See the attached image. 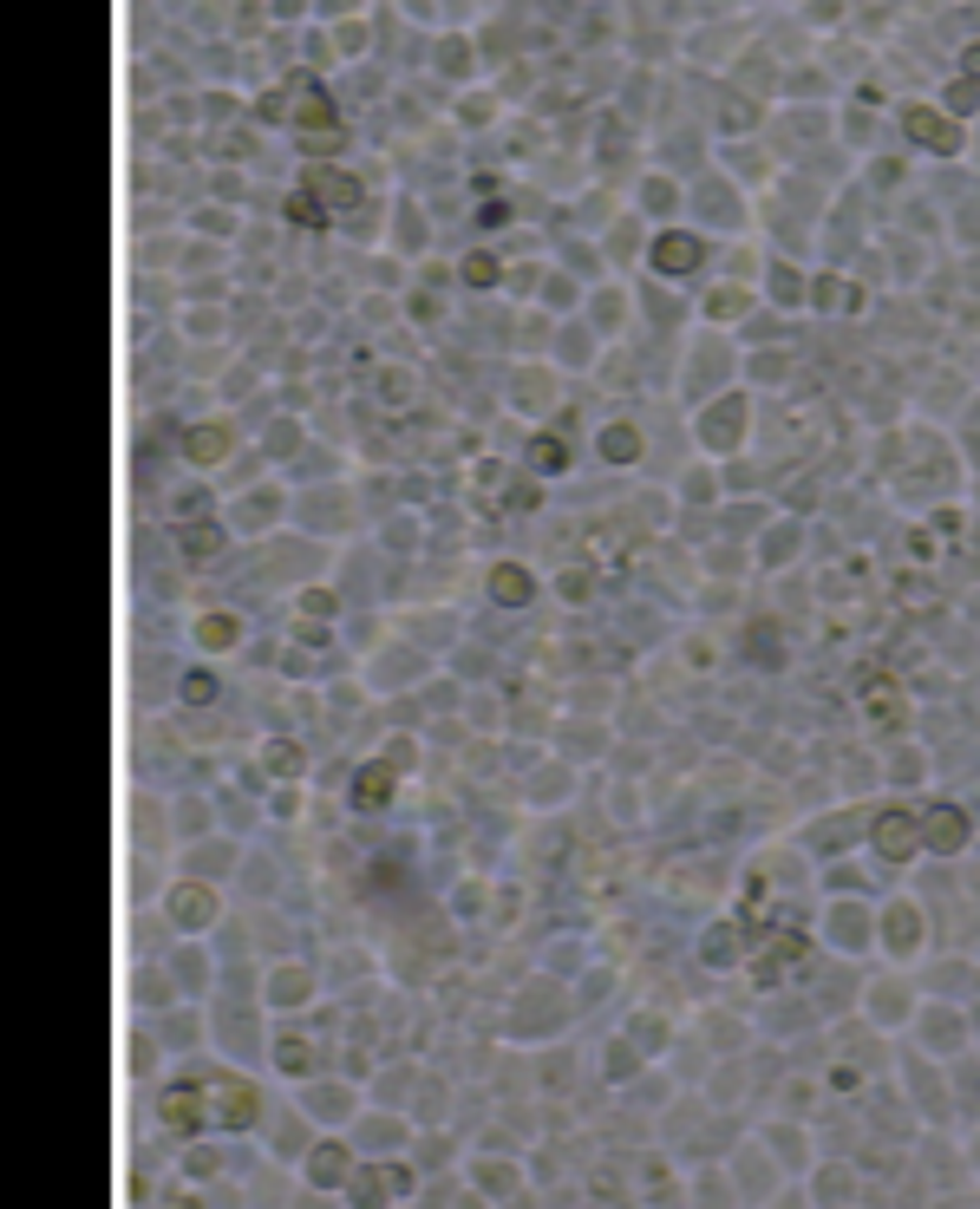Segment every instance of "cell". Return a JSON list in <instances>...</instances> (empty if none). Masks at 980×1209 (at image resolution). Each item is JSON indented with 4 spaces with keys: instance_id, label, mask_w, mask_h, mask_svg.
Returning a JSON list of instances; mask_svg holds the SVG:
<instances>
[{
    "instance_id": "obj_9",
    "label": "cell",
    "mask_w": 980,
    "mask_h": 1209,
    "mask_svg": "<svg viewBox=\"0 0 980 1209\" xmlns=\"http://www.w3.org/2000/svg\"><path fill=\"white\" fill-rule=\"evenodd\" d=\"M491 595H504V601H530V576L516 562H497L491 569Z\"/></svg>"
},
{
    "instance_id": "obj_1",
    "label": "cell",
    "mask_w": 980,
    "mask_h": 1209,
    "mask_svg": "<svg viewBox=\"0 0 980 1209\" xmlns=\"http://www.w3.org/2000/svg\"><path fill=\"white\" fill-rule=\"evenodd\" d=\"M170 1125H248L256 1118V1086L242 1079H196V1086H177L164 1098Z\"/></svg>"
},
{
    "instance_id": "obj_14",
    "label": "cell",
    "mask_w": 980,
    "mask_h": 1209,
    "mask_svg": "<svg viewBox=\"0 0 980 1209\" xmlns=\"http://www.w3.org/2000/svg\"><path fill=\"white\" fill-rule=\"evenodd\" d=\"M465 281H477V288H491V281H497V262H491V256H465Z\"/></svg>"
},
{
    "instance_id": "obj_16",
    "label": "cell",
    "mask_w": 980,
    "mask_h": 1209,
    "mask_svg": "<svg viewBox=\"0 0 980 1209\" xmlns=\"http://www.w3.org/2000/svg\"><path fill=\"white\" fill-rule=\"evenodd\" d=\"M209 693H217V673H203V667H196L190 680H184V700H209Z\"/></svg>"
},
{
    "instance_id": "obj_8",
    "label": "cell",
    "mask_w": 980,
    "mask_h": 1209,
    "mask_svg": "<svg viewBox=\"0 0 980 1209\" xmlns=\"http://www.w3.org/2000/svg\"><path fill=\"white\" fill-rule=\"evenodd\" d=\"M295 99H301V105H295L301 124H327V118H334V112H327V92H320L314 79H295Z\"/></svg>"
},
{
    "instance_id": "obj_2",
    "label": "cell",
    "mask_w": 980,
    "mask_h": 1209,
    "mask_svg": "<svg viewBox=\"0 0 980 1209\" xmlns=\"http://www.w3.org/2000/svg\"><path fill=\"white\" fill-rule=\"evenodd\" d=\"M902 131L915 138V145H929L935 157H954V151H961V131L935 112V105H908V112H902Z\"/></svg>"
},
{
    "instance_id": "obj_13",
    "label": "cell",
    "mask_w": 980,
    "mask_h": 1209,
    "mask_svg": "<svg viewBox=\"0 0 980 1209\" xmlns=\"http://www.w3.org/2000/svg\"><path fill=\"white\" fill-rule=\"evenodd\" d=\"M530 465H537L543 477H556V471L569 465V452H562V444H556V438H537V444H530Z\"/></svg>"
},
{
    "instance_id": "obj_7",
    "label": "cell",
    "mask_w": 980,
    "mask_h": 1209,
    "mask_svg": "<svg viewBox=\"0 0 980 1209\" xmlns=\"http://www.w3.org/2000/svg\"><path fill=\"white\" fill-rule=\"evenodd\" d=\"M693 262H700V242H693V236H661V242H654V269H661V275H687Z\"/></svg>"
},
{
    "instance_id": "obj_18",
    "label": "cell",
    "mask_w": 980,
    "mask_h": 1209,
    "mask_svg": "<svg viewBox=\"0 0 980 1209\" xmlns=\"http://www.w3.org/2000/svg\"><path fill=\"white\" fill-rule=\"evenodd\" d=\"M817 301H830V308H844V301H850V288H844V281H817Z\"/></svg>"
},
{
    "instance_id": "obj_11",
    "label": "cell",
    "mask_w": 980,
    "mask_h": 1209,
    "mask_svg": "<svg viewBox=\"0 0 980 1209\" xmlns=\"http://www.w3.org/2000/svg\"><path fill=\"white\" fill-rule=\"evenodd\" d=\"M353 797H360L366 811L386 805V797H392V766H366V772H360V791H353Z\"/></svg>"
},
{
    "instance_id": "obj_17",
    "label": "cell",
    "mask_w": 980,
    "mask_h": 1209,
    "mask_svg": "<svg viewBox=\"0 0 980 1209\" xmlns=\"http://www.w3.org/2000/svg\"><path fill=\"white\" fill-rule=\"evenodd\" d=\"M281 1072H301V1065H308V1046H301V1040H281Z\"/></svg>"
},
{
    "instance_id": "obj_12",
    "label": "cell",
    "mask_w": 980,
    "mask_h": 1209,
    "mask_svg": "<svg viewBox=\"0 0 980 1209\" xmlns=\"http://www.w3.org/2000/svg\"><path fill=\"white\" fill-rule=\"evenodd\" d=\"M223 425H203V432H190V458H196V465H217V458H223Z\"/></svg>"
},
{
    "instance_id": "obj_4",
    "label": "cell",
    "mask_w": 980,
    "mask_h": 1209,
    "mask_svg": "<svg viewBox=\"0 0 980 1209\" xmlns=\"http://www.w3.org/2000/svg\"><path fill=\"white\" fill-rule=\"evenodd\" d=\"M915 844H922V824L908 811H883L876 817V850L889 863H902V857H915Z\"/></svg>"
},
{
    "instance_id": "obj_15",
    "label": "cell",
    "mask_w": 980,
    "mask_h": 1209,
    "mask_svg": "<svg viewBox=\"0 0 980 1209\" xmlns=\"http://www.w3.org/2000/svg\"><path fill=\"white\" fill-rule=\"evenodd\" d=\"M341 1170H347V1158H334V1144H327V1150H320V1158H314V1183H334V1177H341Z\"/></svg>"
},
{
    "instance_id": "obj_5",
    "label": "cell",
    "mask_w": 980,
    "mask_h": 1209,
    "mask_svg": "<svg viewBox=\"0 0 980 1209\" xmlns=\"http://www.w3.org/2000/svg\"><path fill=\"white\" fill-rule=\"evenodd\" d=\"M922 837H929V850H961L968 844V817H961L954 805H935L929 817H922Z\"/></svg>"
},
{
    "instance_id": "obj_6",
    "label": "cell",
    "mask_w": 980,
    "mask_h": 1209,
    "mask_svg": "<svg viewBox=\"0 0 980 1209\" xmlns=\"http://www.w3.org/2000/svg\"><path fill=\"white\" fill-rule=\"evenodd\" d=\"M863 706H869V719H876L883 733H896V726H902V700H896V687H889L883 673H869V680H863Z\"/></svg>"
},
{
    "instance_id": "obj_3",
    "label": "cell",
    "mask_w": 980,
    "mask_h": 1209,
    "mask_svg": "<svg viewBox=\"0 0 980 1209\" xmlns=\"http://www.w3.org/2000/svg\"><path fill=\"white\" fill-rule=\"evenodd\" d=\"M301 190L314 197L320 217H327V209H360V184H353L347 170H327V164H320V170H308V184H301Z\"/></svg>"
},
{
    "instance_id": "obj_10",
    "label": "cell",
    "mask_w": 980,
    "mask_h": 1209,
    "mask_svg": "<svg viewBox=\"0 0 980 1209\" xmlns=\"http://www.w3.org/2000/svg\"><path fill=\"white\" fill-rule=\"evenodd\" d=\"M236 634H242L236 615H203V621H196V641H203V648H229Z\"/></svg>"
},
{
    "instance_id": "obj_19",
    "label": "cell",
    "mask_w": 980,
    "mask_h": 1209,
    "mask_svg": "<svg viewBox=\"0 0 980 1209\" xmlns=\"http://www.w3.org/2000/svg\"><path fill=\"white\" fill-rule=\"evenodd\" d=\"M968 66H974V73H980V46H968Z\"/></svg>"
}]
</instances>
